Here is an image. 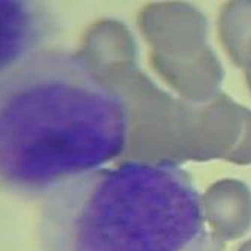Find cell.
I'll return each mask as SVG.
<instances>
[{
    "label": "cell",
    "instance_id": "cell-1",
    "mask_svg": "<svg viewBox=\"0 0 251 251\" xmlns=\"http://www.w3.org/2000/svg\"><path fill=\"white\" fill-rule=\"evenodd\" d=\"M2 184L23 197H47L101 169L126 146L129 113L81 54L33 51L2 74Z\"/></svg>",
    "mask_w": 251,
    "mask_h": 251
},
{
    "label": "cell",
    "instance_id": "cell-2",
    "mask_svg": "<svg viewBox=\"0 0 251 251\" xmlns=\"http://www.w3.org/2000/svg\"><path fill=\"white\" fill-rule=\"evenodd\" d=\"M190 175L173 163L129 161L65 182L45 197L44 251H221Z\"/></svg>",
    "mask_w": 251,
    "mask_h": 251
},
{
    "label": "cell",
    "instance_id": "cell-3",
    "mask_svg": "<svg viewBox=\"0 0 251 251\" xmlns=\"http://www.w3.org/2000/svg\"><path fill=\"white\" fill-rule=\"evenodd\" d=\"M241 251H251V242H248V244H247Z\"/></svg>",
    "mask_w": 251,
    "mask_h": 251
}]
</instances>
